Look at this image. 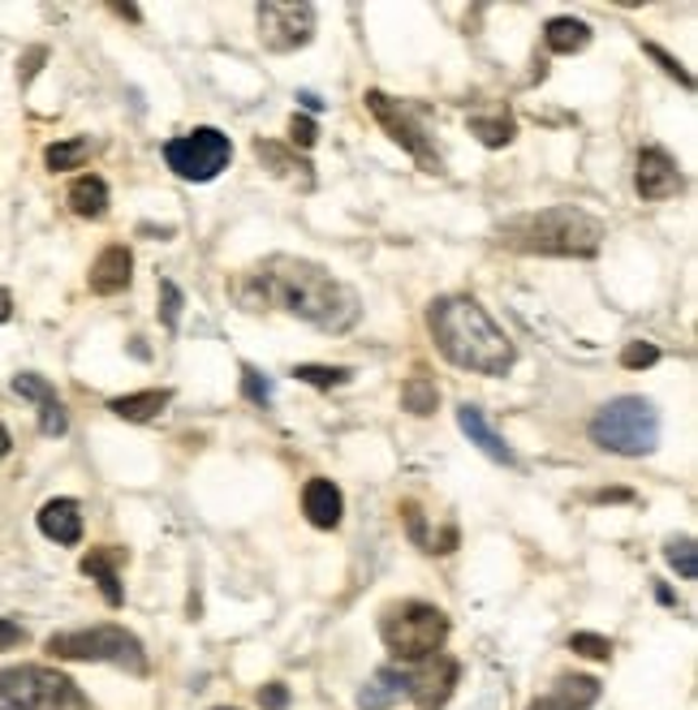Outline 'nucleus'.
<instances>
[{"mask_svg": "<svg viewBox=\"0 0 698 710\" xmlns=\"http://www.w3.org/2000/svg\"><path fill=\"white\" fill-rule=\"evenodd\" d=\"M302 513L315 530H336L341 516H345V500H341V486L333 479H311L302 486Z\"/></svg>", "mask_w": 698, "mask_h": 710, "instance_id": "a211bd4d", "label": "nucleus"}, {"mask_svg": "<svg viewBox=\"0 0 698 710\" xmlns=\"http://www.w3.org/2000/svg\"><path fill=\"white\" fill-rule=\"evenodd\" d=\"M259 39L267 52H298L315 39V4H276L267 0L255 9Z\"/></svg>", "mask_w": 698, "mask_h": 710, "instance_id": "9d476101", "label": "nucleus"}, {"mask_svg": "<svg viewBox=\"0 0 698 710\" xmlns=\"http://www.w3.org/2000/svg\"><path fill=\"white\" fill-rule=\"evenodd\" d=\"M130 560V551L126 548H96V551H87L82 555V573L100 585V594H104V603L108 608H121L126 603V590H121V564Z\"/></svg>", "mask_w": 698, "mask_h": 710, "instance_id": "4468645a", "label": "nucleus"}, {"mask_svg": "<svg viewBox=\"0 0 698 710\" xmlns=\"http://www.w3.org/2000/svg\"><path fill=\"white\" fill-rule=\"evenodd\" d=\"M591 444L617 456H647L660 444V414L647 396H617L591 418Z\"/></svg>", "mask_w": 698, "mask_h": 710, "instance_id": "20e7f679", "label": "nucleus"}, {"mask_svg": "<svg viewBox=\"0 0 698 710\" xmlns=\"http://www.w3.org/2000/svg\"><path fill=\"white\" fill-rule=\"evenodd\" d=\"M470 134L483 142V147H509L513 142V134H518V126H513V117H470Z\"/></svg>", "mask_w": 698, "mask_h": 710, "instance_id": "bb28decb", "label": "nucleus"}, {"mask_svg": "<svg viewBox=\"0 0 698 710\" xmlns=\"http://www.w3.org/2000/svg\"><path fill=\"white\" fill-rule=\"evenodd\" d=\"M294 379L311 387H341L354 379V371H350V366H315V362H302V366H294Z\"/></svg>", "mask_w": 698, "mask_h": 710, "instance_id": "c85d7f7f", "label": "nucleus"}, {"mask_svg": "<svg viewBox=\"0 0 698 710\" xmlns=\"http://www.w3.org/2000/svg\"><path fill=\"white\" fill-rule=\"evenodd\" d=\"M302 103H306V108H311V112H319V108H324V99H319V96H311V91H302Z\"/></svg>", "mask_w": 698, "mask_h": 710, "instance_id": "37998d69", "label": "nucleus"}, {"mask_svg": "<svg viewBox=\"0 0 698 710\" xmlns=\"http://www.w3.org/2000/svg\"><path fill=\"white\" fill-rule=\"evenodd\" d=\"M4 319H13V293L9 289H0V323Z\"/></svg>", "mask_w": 698, "mask_h": 710, "instance_id": "a19ab883", "label": "nucleus"}, {"mask_svg": "<svg viewBox=\"0 0 698 710\" xmlns=\"http://www.w3.org/2000/svg\"><path fill=\"white\" fill-rule=\"evenodd\" d=\"M656 362H660V349L647 345V341H630V345L621 349V366H626V371H647V366H656Z\"/></svg>", "mask_w": 698, "mask_h": 710, "instance_id": "473e14b6", "label": "nucleus"}, {"mask_svg": "<svg viewBox=\"0 0 698 710\" xmlns=\"http://www.w3.org/2000/svg\"><path fill=\"white\" fill-rule=\"evenodd\" d=\"M13 392L39 405V431H43L48 440H61V435H66V431H69V414H66V405H61V396H57V387L48 384L43 375H35V371L13 375Z\"/></svg>", "mask_w": 698, "mask_h": 710, "instance_id": "ddd939ff", "label": "nucleus"}, {"mask_svg": "<svg viewBox=\"0 0 698 710\" xmlns=\"http://www.w3.org/2000/svg\"><path fill=\"white\" fill-rule=\"evenodd\" d=\"M665 560L672 564V569H677V578H686V581L698 578V548H695V539H668Z\"/></svg>", "mask_w": 698, "mask_h": 710, "instance_id": "c756f323", "label": "nucleus"}, {"mask_svg": "<svg viewBox=\"0 0 698 710\" xmlns=\"http://www.w3.org/2000/svg\"><path fill=\"white\" fill-rule=\"evenodd\" d=\"M242 396L255 401V405H267L272 401V379H264L255 366H242Z\"/></svg>", "mask_w": 698, "mask_h": 710, "instance_id": "72a5a7b5", "label": "nucleus"}, {"mask_svg": "<svg viewBox=\"0 0 698 710\" xmlns=\"http://www.w3.org/2000/svg\"><path fill=\"white\" fill-rule=\"evenodd\" d=\"M633 186L647 203H665L686 190V172L677 168V160L668 156L665 147H647L638 151V168H633Z\"/></svg>", "mask_w": 698, "mask_h": 710, "instance_id": "f8f14e48", "label": "nucleus"}, {"mask_svg": "<svg viewBox=\"0 0 698 710\" xmlns=\"http://www.w3.org/2000/svg\"><path fill=\"white\" fill-rule=\"evenodd\" d=\"M497 241L518 255L543 258H591L603 246V225L582 207H543L513 216L497 228Z\"/></svg>", "mask_w": 698, "mask_h": 710, "instance_id": "7ed1b4c3", "label": "nucleus"}, {"mask_svg": "<svg viewBox=\"0 0 698 710\" xmlns=\"http://www.w3.org/2000/svg\"><path fill=\"white\" fill-rule=\"evenodd\" d=\"M603 693V684L596 677H561L552 684V693H543L539 702L548 710H591Z\"/></svg>", "mask_w": 698, "mask_h": 710, "instance_id": "aec40b11", "label": "nucleus"}, {"mask_svg": "<svg viewBox=\"0 0 698 710\" xmlns=\"http://www.w3.org/2000/svg\"><path fill=\"white\" fill-rule=\"evenodd\" d=\"M405 698V672L401 668H380L375 677L358 689V707L363 710H389Z\"/></svg>", "mask_w": 698, "mask_h": 710, "instance_id": "4be33fe9", "label": "nucleus"}, {"mask_svg": "<svg viewBox=\"0 0 698 710\" xmlns=\"http://www.w3.org/2000/svg\"><path fill=\"white\" fill-rule=\"evenodd\" d=\"M216 710H233V707H216Z\"/></svg>", "mask_w": 698, "mask_h": 710, "instance_id": "49530a36", "label": "nucleus"}, {"mask_svg": "<svg viewBox=\"0 0 698 710\" xmlns=\"http://www.w3.org/2000/svg\"><path fill=\"white\" fill-rule=\"evenodd\" d=\"M401 410H410L414 418H432L435 410H440V387L427 375H410L401 384Z\"/></svg>", "mask_w": 698, "mask_h": 710, "instance_id": "393cba45", "label": "nucleus"}, {"mask_svg": "<svg viewBox=\"0 0 698 710\" xmlns=\"http://www.w3.org/2000/svg\"><path fill=\"white\" fill-rule=\"evenodd\" d=\"M9 448H13V440H9V431H4V422H0V461L9 456Z\"/></svg>", "mask_w": 698, "mask_h": 710, "instance_id": "c03bdc74", "label": "nucleus"}, {"mask_svg": "<svg viewBox=\"0 0 698 710\" xmlns=\"http://www.w3.org/2000/svg\"><path fill=\"white\" fill-rule=\"evenodd\" d=\"M458 680H462V663H458L453 654L435 650V654H427L414 672H405V698H414V707L419 710H440L449 698H453Z\"/></svg>", "mask_w": 698, "mask_h": 710, "instance_id": "9b49d317", "label": "nucleus"}, {"mask_svg": "<svg viewBox=\"0 0 698 710\" xmlns=\"http://www.w3.org/2000/svg\"><path fill=\"white\" fill-rule=\"evenodd\" d=\"M168 401H173V392H168V387H147V392H130V396H112V401H108V410L126 422H151V418H160V414H165Z\"/></svg>", "mask_w": 698, "mask_h": 710, "instance_id": "412c9836", "label": "nucleus"}, {"mask_svg": "<svg viewBox=\"0 0 698 710\" xmlns=\"http://www.w3.org/2000/svg\"><path fill=\"white\" fill-rule=\"evenodd\" d=\"M458 426L465 431V440L483 452V456H492L497 465H513V461H518L513 448H509L497 431H492V422L483 418V410H479V405H462V410H458Z\"/></svg>", "mask_w": 698, "mask_h": 710, "instance_id": "6ab92c4d", "label": "nucleus"}, {"mask_svg": "<svg viewBox=\"0 0 698 710\" xmlns=\"http://www.w3.org/2000/svg\"><path fill=\"white\" fill-rule=\"evenodd\" d=\"M380 638L389 645V654L401 663H423L427 654H435L444 638H449V615L432 608V603H393L380 615Z\"/></svg>", "mask_w": 698, "mask_h": 710, "instance_id": "423d86ee", "label": "nucleus"}, {"mask_svg": "<svg viewBox=\"0 0 698 710\" xmlns=\"http://www.w3.org/2000/svg\"><path fill=\"white\" fill-rule=\"evenodd\" d=\"M43 650L52 659H69V663H112V668H126L130 677H147V650L121 624H91V629L52 633Z\"/></svg>", "mask_w": 698, "mask_h": 710, "instance_id": "39448f33", "label": "nucleus"}, {"mask_svg": "<svg viewBox=\"0 0 698 710\" xmlns=\"http://www.w3.org/2000/svg\"><path fill=\"white\" fill-rule=\"evenodd\" d=\"M543 43H548V52H557V57H573V52H582V48L591 43V27L578 22V18H552V22L543 27Z\"/></svg>", "mask_w": 698, "mask_h": 710, "instance_id": "5701e85b", "label": "nucleus"}, {"mask_svg": "<svg viewBox=\"0 0 698 710\" xmlns=\"http://www.w3.org/2000/svg\"><path fill=\"white\" fill-rule=\"evenodd\" d=\"M647 57H651V61H660V69H665L668 78H677V82H681L686 91L695 87V78H690L686 69H681V61H677V57H668V52H665V48H660V43H647Z\"/></svg>", "mask_w": 698, "mask_h": 710, "instance_id": "f704fd0d", "label": "nucleus"}, {"mask_svg": "<svg viewBox=\"0 0 698 710\" xmlns=\"http://www.w3.org/2000/svg\"><path fill=\"white\" fill-rule=\"evenodd\" d=\"M229 160H233L229 134H220L216 126H199L165 142V164L177 177H186V181H216L229 168Z\"/></svg>", "mask_w": 698, "mask_h": 710, "instance_id": "6e6552de", "label": "nucleus"}, {"mask_svg": "<svg viewBox=\"0 0 698 710\" xmlns=\"http://www.w3.org/2000/svg\"><path fill=\"white\" fill-rule=\"evenodd\" d=\"M22 642H27V629L0 615V650H13V645H22Z\"/></svg>", "mask_w": 698, "mask_h": 710, "instance_id": "4c0bfd02", "label": "nucleus"}, {"mask_svg": "<svg viewBox=\"0 0 698 710\" xmlns=\"http://www.w3.org/2000/svg\"><path fill=\"white\" fill-rule=\"evenodd\" d=\"M401 521H405V534H410V543L419 551H427V555H440V543H435V534L427 530V516H423V509L414 504V500H405L397 509Z\"/></svg>", "mask_w": 698, "mask_h": 710, "instance_id": "cd10ccee", "label": "nucleus"}, {"mask_svg": "<svg viewBox=\"0 0 698 710\" xmlns=\"http://www.w3.org/2000/svg\"><path fill=\"white\" fill-rule=\"evenodd\" d=\"M181 306H186L181 289H177L173 280H160V323H165L168 332H177V323H181Z\"/></svg>", "mask_w": 698, "mask_h": 710, "instance_id": "2f4dec72", "label": "nucleus"}, {"mask_svg": "<svg viewBox=\"0 0 698 710\" xmlns=\"http://www.w3.org/2000/svg\"><path fill=\"white\" fill-rule=\"evenodd\" d=\"M591 500H596V504H630L633 491H626V486H612V491H596Z\"/></svg>", "mask_w": 698, "mask_h": 710, "instance_id": "ea45409f", "label": "nucleus"}, {"mask_svg": "<svg viewBox=\"0 0 698 710\" xmlns=\"http://www.w3.org/2000/svg\"><path fill=\"white\" fill-rule=\"evenodd\" d=\"M259 707H264V710H285V707H289V689H285L281 680L264 684V689H259Z\"/></svg>", "mask_w": 698, "mask_h": 710, "instance_id": "e433bc0d", "label": "nucleus"}, {"mask_svg": "<svg viewBox=\"0 0 698 710\" xmlns=\"http://www.w3.org/2000/svg\"><path fill=\"white\" fill-rule=\"evenodd\" d=\"M130 280H134V255L126 246H104L100 255H96V263H91V272H87V285L100 297L126 293Z\"/></svg>", "mask_w": 698, "mask_h": 710, "instance_id": "2eb2a0df", "label": "nucleus"}, {"mask_svg": "<svg viewBox=\"0 0 698 710\" xmlns=\"http://www.w3.org/2000/svg\"><path fill=\"white\" fill-rule=\"evenodd\" d=\"M242 310H285L324 332H350L363 319L358 293L341 285L328 267L294 255H272L229 285Z\"/></svg>", "mask_w": 698, "mask_h": 710, "instance_id": "f257e3e1", "label": "nucleus"}, {"mask_svg": "<svg viewBox=\"0 0 698 710\" xmlns=\"http://www.w3.org/2000/svg\"><path fill=\"white\" fill-rule=\"evenodd\" d=\"M91 156V138H66V142H52L43 151V164L48 172H69V168H82Z\"/></svg>", "mask_w": 698, "mask_h": 710, "instance_id": "a878e982", "label": "nucleus"}, {"mask_svg": "<svg viewBox=\"0 0 698 710\" xmlns=\"http://www.w3.org/2000/svg\"><path fill=\"white\" fill-rule=\"evenodd\" d=\"M43 61H48V48H31V52L22 57V69H18V73H22V87H27L35 73H39V65Z\"/></svg>", "mask_w": 698, "mask_h": 710, "instance_id": "58836bf2", "label": "nucleus"}, {"mask_svg": "<svg viewBox=\"0 0 698 710\" xmlns=\"http://www.w3.org/2000/svg\"><path fill=\"white\" fill-rule=\"evenodd\" d=\"M255 160L264 164L272 177L289 181V186H298V190H311V186H315V172H311V160H302V156H294L289 147L272 142V138H255Z\"/></svg>", "mask_w": 698, "mask_h": 710, "instance_id": "f3484780", "label": "nucleus"}, {"mask_svg": "<svg viewBox=\"0 0 698 710\" xmlns=\"http://www.w3.org/2000/svg\"><path fill=\"white\" fill-rule=\"evenodd\" d=\"M527 710H548V707H543V702H539V698H534V702H531V707H527Z\"/></svg>", "mask_w": 698, "mask_h": 710, "instance_id": "a18cd8bd", "label": "nucleus"}, {"mask_svg": "<svg viewBox=\"0 0 698 710\" xmlns=\"http://www.w3.org/2000/svg\"><path fill=\"white\" fill-rule=\"evenodd\" d=\"M569 650L582 654V659H596V663H608L612 659V642L603 633H573L569 638Z\"/></svg>", "mask_w": 698, "mask_h": 710, "instance_id": "7c9ffc66", "label": "nucleus"}, {"mask_svg": "<svg viewBox=\"0 0 698 710\" xmlns=\"http://www.w3.org/2000/svg\"><path fill=\"white\" fill-rule=\"evenodd\" d=\"M289 138H294V147H315L319 129H315V121H311V117L294 112V117H289Z\"/></svg>", "mask_w": 698, "mask_h": 710, "instance_id": "c9c22d12", "label": "nucleus"}, {"mask_svg": "<svg viewBox=\"0 0 698 710\" xmlns=\"http://www.w3.org/2000/svg\"><path fill=\"white\" fill-rule=\"evenodd\" d=\"M0 710H91V702L66 672L18 663L0 672Z\"/></svg>", "mask_w": 698, "mask_h": 710, "instance_id": "0eeeda50", "label": "nucleus"}, {"mask_svg": "<svg viewBox=\"0 0 698 710\" xmlns=\"http://www.w3.org/2000/svg\"><path fill=\"white\" fill-rule=\"evenodd\" d=\"M112 13H117V18H126V22H142V13H138L134 4H112Z\"/></svg>", "mask_w": 698, "mask_h": 710, "instance_id": "79ce46f5", "label": "nucleus"}, {"mask_svg": "<svg viewBox=\"0 0 698 710\" xmlns=\"http://www.w3.org/2000/svg\"><path fill=\"white\" fill-rule=\"evenodd\" d=\"M363 103H366V112L384 126V134H389V138H393V142H397L401 151L419 164L423 172H432V177L444 172V160H440L435 142L427 138V129L414 121V112H410V108H401V99L384 96V91H366Z\"/></svg>", "mask_w": 698, "mask_h": 710, "instance_id": "1a4fd4ad", "label": "nucleus"}, {"mask_svg": "<svg viewBox=\"0 0 698 710\" xmlns=\"http://www.w3.org/2000/svg\"><path fill=\"white\" fill-rule=\"evenodd\" d=\"M35 521H39V534H43V539H52V543H61V548L82 543V504H78V500H69V495L48 500Z\"/></svg>", "mask_w": 698, "mask_h": 710, "instance_id": "dca6fc26", "label": "nucleus"}, {"mask_svg": "<svg viewBox=\"0 0 698 710\" xmlns=\"http://www.w3.org/2000/svg\"><path fill=\"white\" fill-rule=\"evenodd\" d=\"M69 207H73V216H82V220H100L104 211H108V186H104V177H96V172L78 177V181L69 186Z\"/></svg>", "mask_w": 698, "mask_h": 710, "instance_id": "b1692460", "label": "nucleus"}, {"mask_svg": "<svg viewBox=\"0 0 698 710\" xmlns=\"http://www.w3.org/2000/svg\"><path fill=\"white\" fill-rule=\"evenodd\" d=\"M427 327H432L435 349L449 357L453 366L462 371H474V375H504L513 371L518 362V349L513 341L497 327V319L465 293H453V297H440L427 310Z\"/></svg>", "mask_w": 698, "mask_h": 710, "instance_id": "f03ea898", "label": "nucleus"}]
</instances>
